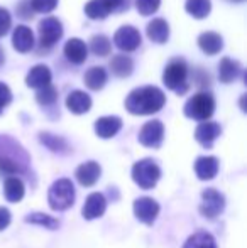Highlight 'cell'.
I'll return each mask as SVG.
<instances>
[{
	"instance_id": "cell-37",
	"label": "cell",
	"mask_w": 247,
	"mask_h": 248,
	"mask_svg": "<svg viewBox=\"0 0 247 248\" xmlns=\"http://www.w3.org/2000/svg\"><path fill=\"white\" fill-rule=\"evenodd\" d=\"M10 101H12V92L5 83L0 81V113L9 107Z\"/></svg>"
},
{
	"instance_id": "cell-7",
	"label": "cell",
	"mask_w": 247,
	"mask_h": 248,
	"mask_svg": "<svg viewBox=\"0 0 247 248\" xmlns=\"http://www.w3.org/2000/svg\"><path fill=\"white\" fill-rule=\"evenodd\" d=\"M224 208H225V198L220 191L208 187V189H205L201 193V202H200L201 216H205L208 219H214L224 211Z\"/></svg>"
},
{
	"instance_id": "cell-5",
	"label": "cell",
	"mask_w": 247,
	"mask_h": 248,
	"mask_svg": "<svg viewBox=\"0 0 247 248\" xmlns=\"http://www.w3.org/2000/svg\"><path fill=\"white\" fill-rule=\"evenodd\" d=\"M183 111H185V115L188 118H191V120H198V122L208 120L215 111L214 95L208 92L197 93V95H193L185 103Z\"/></svg>"
},
{
	"instance_id": "cell-31",
	"label": "cell",
	"mask_w": 247,
	"mask_h": 248,
	"mask_svg": "<svg viewBox=\"0 0 247 248\" xmlns=\"http://www.w3.org/2000/svg\"><path fill=\"white\" fill-rule=\"evenodd\" d=\"M90 49L97 56H109L110 51H112V43L103 34H97L90 39Z\"/></svg>"
},
{
	"instance_id": "cell-9",
	"label": "cell",
	"mask_w": 247,
	"mask_h": 248,
	"mask_svg": "<svg viewBox=\"0 0 247 248\" xmlns=\"http://www.w3.org/2000/svg\"><path fill=\"white\" fill-rule=\"evenodd\" d=\"M163 139H165V125L159 120L146 122L139 132V142L149 149H158L163 144Z\"/></svg>"
},
{
	"instance_id": "cell-34",
	"label": "cell",
	"mask_w": 247,
	"mask_h": 248,
	"mask_svg": "<svg viewBox=\"0 0 247 248\" xmlns=\"http://www.w3.org/2000/svg\"><path fill=\"white\" fill-rule=\"evenodd\" d=\"M161 5V0H135V7H137L141 16H152Z\"/></svg>"
},
{
	"instance_id": "cell-20",
	"label": "cell",
	"mask_w": 247,
	"mask_h": 248,
	"mask_svg": "<svg viewBox=\"0 0 247 248\" xmlns=\"http://www.w3.org/2000/svg\"><path fill=\"white\" fill-rule=\"evenodd\" d=\"M198 46L208 56H215L224 49V39L217 32H203L198 37Z\"/></svg>"
},
{
	"instance_id": "cell-8",
	"label": "cell",
	"mask_w": 247,
	"mask_h": 248,
	"mask_svg": "<svg viewBox=\"0 0 247 248\" xmlns=\"http://www.w3.org/2000/svg\"><path fill=\"white\" fill-rule=\"evenodd\" d=\"M39 43L43 47H51L63 37V24L56 17H46L39 22Z\"/></svg>"
},
{
	"instance_id": "cell-39",
	"label": "cell",
	"mask_w": 247,
	"mask_h": 248,
	"mask_svg": "<svg viewBox=\"0 0 247 248\" xmlns=\"http://www.w3.org/2000/svg\"><path fill=\"white\" fill-rule=\"evenodd\" d=\"M10 219H12L10 211L7 208H3V206H0V232H2V230H5L7 226L10 225Z\"/></svg>"
},
{
	"instance_id": "cell-19",
	"label": "cell",
	"mask_w": 247,
	"mask_h": 248,
	"mask_svg": "<svg viewBox=\"0 0 247 248\" xmlns=\"http://www.w3.org/2000/svg\"><path fill=\"white\" fill-rule=\"evenodd\" d=\"M14 49L19 52H29L34 47V34L27 26H17L12 34Z\"/></svg>"
},
{
	"instance_id": "cell-23",
	"label": "cell",
	"mask_w": 247,
	"mask_h": 248,
	"mask_svg": "<svg viewBox=\"0 0 247 248\" xmlns=\"http://www.w3.org/2000/svg\"><path fill=\"white\" fill-rule=\"evenodd\" d=\"M242 71V66L239 61L231 58H224L218 64V79L222 83H232Z\"/></svg>"
},
{
	"instance_id": "cell-4",
	"label": "cell",
	"mask_w": 247,
	"mask_h": 248,
	"mask_svg": "<svg viewBox=\"0 0 247 248\" xmlns=\"http://www.w3.org/2000/svg\"><path fill=\"white\" fill-rule=\"evenodd\" d=\"M48 202L54 211H65L75 202V186L69 179H58L48 191Z\"/></svg>"
},
{
	"instance_id": "cell-28",
	"label": "cell",
	"mask_w": 247,
	"mask_h": 248,
	"mask_svg": "<svg viewBox=\"0 0 247 248\" xmlns=\"http://www.w3.org/2000/svg\"><path fill=\"white\" fill-rule=\"evenodd\" d=\"M185 9L195 19H205L212 10V2L210 0H186Z\"/></svg>"
},
{
	"instance_id": "cell-27",
	"label": "cell",
	"mask_w": 247,
	"mask_h": 248,
	"mask_svg": "<svg viewBox=\"0 0 247 248\" xmlns=\"http://www.w3.org/2000/svg\"><path fill=\"white\" fill-rule=\"evenodd\" d=\"M183 248H217L215 238L207 232H197L191 236H188Z\"/></svg>"
},
{
	"instance_id": "cell-35",
	"label": "cell",
	"mask_w": 247,
	"mask_h": 248,
	"mask_svg": "<svg viewBox=\"0 0 247 248\" xmlns=\"http://www.w3.org/2000/svg\"><path fill=\"white\" fill-rule=\"evenodd\" d=\"M60 0H31V7L34 12L39 14H49L58 7Z\"/></svg>"
},
{
	"instance_id": "cell-13",
	"label": "cell",
	"mask_w": 247,
	"mask_h": 248,
	"mask_svg": "<svg viewBox=\"0 0 247 248\" xmlns=\"http://www.w3.org/2000/svg\"><path fill=\"white\" fill-rule=\"evenodd\" d=\"M100 174H102V169H100L99 162H95V160H88V162L80 164L75 170L76 181L85 187L93 186L100 179Z\"/></svg>"
},
{
	"instance_id": "cell-22",
	"label": "cell",
	"mask_w": 247,
	"mask_h": 248,
	"mask_svg": "<svg viewBox=\"0 0 247 248\" xmlns=\"http://www.w3.org/2000/svg\"><path fill=\"white\" fill-rule=\"evenodd\" d=\"M148 37L156 44H165L169 39V26L165 19H152L148 24Z\"/></svg>"
},
{
	"instance_id": "cell-29",
	"label": "cell",
	"mask_w": 247,
	"mask_h": 248,
	"mask_svg": "<svg viewBox=\"0 0 247 248\" xmlns=\"http://www.w3.org/2000/svg\"><path fill=\"white\" fill-rule=\"evenodd\" d=\"M39 140L43 142V145H46L48 149L53 150V152H56V154H65L69 150V145L65 139L58 137V135H53V134H48V132L39 134Z\"/></svg>"
},
{
	"instance_id": "cell-1",
	"label": "cell",
	"mask_w": 247,
	"mask_h": 248,
	"mask_svg": "<svg viewBox=\"0 0 247 248\" xmlns=\"http://www.w3.org/2000/svg\"><path fill=\"white\" fill-rule=\"evenodd\" d=\"M0 172L9 176H29L31 157L27 150L9 135H0Z\"/></svg>"
},
{
	"instance_id": "cell-2",
	"label": "cell",
	"mask_w": 247,
	"mask_h": 248,
	"mask_svg": "<svg viewBox=\"0 0 247 248\" xmlns=\"http://www.w3.org/2000/svg\"><path fill=\"white\" fill-rule=\"evenodd\" d=\"M166 103V96L158 86H142L129 93L125 98V110L132 115L158 113Z\"/></svg>"
},
{
	"instance_id": "cell-21",
	"label": "cell",
	"mask_w": 247,
	"mask_h": 248,
	"mask_svg": "<svg viewBox=\"0 0 247 248\" xmlns=\"http://www.w3.org/2000/svg\"><path fill=\"white\" fill-rule=\"evenodd\" d=\"M51 83V71L48 66L37 64L34 68H31V71L26 76V85L29 88H41L44 85H49Z\"/></svg>"
},
{
	"instance_id": "cell-14",
	"label": "cell",
	"mask_w": 247,
	"mask_h": 248,
	"mask_svg": "<svg viewBox=\"0 0 247 248\" xmlns=\"http://www.w3.org/2000/svg\"><path fill=\"white\" fill-rule=\"evenodd\" d=\"M107 209V199L102 193H92L86 198V202L83 204V218L85 219H95L105 213Z\"/></svg>"
},
{
	"instance_id": "cell-30",
	"label": "cell",
	"mask_w": 247,
	"mask_h": 248,
	"mask_svg": "<svg viewBox=\"0 0 247 248\" xmlns=\"http://www.w3.org/2000/svg\"><path fill=\"white\" fill-rule=\"evenodd\" d=\"M26 223H31V225H37V226H44L48 230H58L60 228V221L56 218L49 215H44V213H31L27 215L26 218Z\"/></svg>"
},
{
	"instance_id": "cell-32",
	"label": "cell",
	"mask_w": 247,
	"mask_h": 248,
	"mask_svg": "<svg viewBox=\"0 0 247 248\" xmlns=\"http://www.w3.org/2000/svg\"><path fill=\"white\" fill-rule=\"evenodd\" d=\"M85 12L92 20H102L110 14L103 0H90L85 5Z\"/></svg>"
},
{
	"instance_id": "cell-33",
	"label": "cell",
	"mask_w": 247,
	"mask_h": 248,
	"mask_svg": "<svg viewBox=\"0 0 247 248\" xmlns=\"http://www.w3.org/2000/svg\"><path fill=\"white\" fill-rule=\"evenodd\" d=\"M36 100H37V103L43 105V107H51V105H54L58 100V90L54 88L51 83L49 85L41 86V88H37Z\"/></svg>"
},
{
	"instance_id": "cell-16",
	"label": "cell",
	"mask_w": 247,
	"mask_h": 248,
	"mask_svg": "<svg viewBox=\"0 0 247 248\" xmlns=\"http://www.w3.org/2000/svg\"><path fill=\"white\" fill-rule=\"evenodd\" d=\"M66 107L71 113L75 115H83L92 108V98H90L88 93L80 92V90H75L68 95L66 98Z\"/></svg>"
},
{
	"instance_id": "cell-25",
	"label": "cell",
	"mask_w": 247,
	"mask_h": 248,
	"mask_svg": "<svg viewBox=\"0 0 247 248\" xmlns=\"http://www.w3.org/2000/svg\"><path fill=\"white\" fill-rule=\"evenodd\" d=\"M110 71L117 76V78H127L132 75V69H134V62L129 56L117 54L110 59Z\"/></svg>"
},
{
	"instance_id": "cell-6",
	"label": "cell",
	"mask_w": 247,
	"mask_h": 248,
	"mask_svg": "<svg viewBox=\"0 0 247 248\" xmlns=\"http://www.w3.org/2000/svg\"><path fill=\"white\" fill-rule=\"evenodd\" d=\"M161 177V169L152 159H142L132 167V179L142 189H152Z\"/></svg>"
},
{
	"instance_id": "cell-36",
	"label": "cell",
	"mask_w": 247,
	"mask_h": 248,
	"mask_svg": "<svg viewBox=\"0 0 247 248\" xmlns=\"http://www.w3.org/2000/svg\"><path fill=\"white\" fill-rule=\"evenodd\" d=\"M10 26H12V17H10L9 10L0 7V37H3L9 32Z\"/></svg>"
},
{
	"instance_id": "cell-38",
	"label": "cell",
	"mask_w": 247,
	"mask_h": 248,
	"mask_svg": "<svg viewBox=\"0 0 247 248\" xmlns=\"http://www.w3.org/2000/svg\"><path fill=\"white\" fill-rule=\"evenodd\" d=\"M109 12H124L129 9V0H103Z\"/></svg>"
},
{
	"instance_id": "cell-11",
	"label": "cell",
	"mask_w": 247,
	"mask_h": 248,
	"mask_svg": "<svg viewBox=\"0 0 247 248\" xmlns=\"http://www.w3.org/2000/svg\"><path fill=\"white\" fill-rule=\"evenodd\" d=\"M141 41L142 39H141L139 31L132 26H122L115 32V36H114L115 46L119 47L120 51H125V52L135 51L139 46H141Z\"/></svg>"
},
{
	"instance_id": "cell-24",
	"label": "cell",
	"mask_w": 247,
	"mask_h": 248,
	"mask_svg": "<svg viewBox=\"0 0 247 248\" xmlns=\"http://www.w3.org/2000/svg\"><path fill=\"white\" fill-rule=\"evenodd\" d=\"M26 187L24 183L19 179V176H9L3 183V194L9 202H19L24 198Z\"/></svg>"
},
{
	"instance_id": "cell-3",
	"label": "cell",
	"mask_w": 247,
	"mask_h": 248,
	"mask_svg": "<svg viewBox=\"0 0 247 248\" xmlns=\"http://www.w3.org/2000/svg\"><path fill=\"white\" fill-rule=\"evenodd\" d=\"M188 66L186 61L181 58L171 59L166 64L165 73H163V83L166 88L173 90L178 95H185L188 92Z\"/></svg>"
},
{
	"instance_id": "cell-12",
	"label": "cell",
	"mask_w": 247,
	"mask_h": 248,
	"mask_svg": "<svg viewBox=\"0 0 247 248\" xmlns=\"http://www.w3.org/2000/svg\"><path fill=\"white\" fill-rule=\"evenodd\" d=\"M220 134H222V128L217 122L203 120L197 127V130H195V139H197V142L200 145L210 149L214 145V142L220 137Z\"/></svg>"
},
{
	"instance_id": "cell-17",
	"label": "cell",
	"mask_w": 247,
	"mask_h": 248,
	"mask_svg": "<svg viewBox=\"0 0 247 248\" xmlns=\"http://www.w3.org/2000/svg\"><path fill=\"white\" fill-rule=\"evenodd\" d=\"M218 172V159L217 157H198L195 162V174L198 179L210 181Z\"/></svg>"
},
{
	"instance_id": "cell-15",
	"label": "cell",
	"mask_w": 247,
	"mask_h": 248,
	"mask_svg": "<svg viewBox=\"0 0 247 248\" xmlns=\"http://www.w3.org/2000/svg\"><path fill=\"white\" fill-rule=\"evenodd\" d=\"M122 128V120L115 115L112 117H102L95 122V134L100 139H112L119 134V130Z\"/></svg>"
},
{
	"instance_id": "cell-18",
	"label": "cell",
	"mask_w": 247,
	"mask_h": 248,
	"mask_svg": "<svg viewBox=\"0 0 247 248\" xmlns=\"http://www.w3.org/2000/svg\"><path fill=\"white\" fill-rule=\"evenodd\" d=\"M65 56L68 58V61H71L73 64H82L86 61L88 56V47L78 37H71L68 43L65 44Z\"/></svg>"
},
{
	"instance_id": "cell-10",
	"label": "cell",
	"mask_w": 247,
	"mask_h": 248,
	"mask_svg": "<svg viewBox=\"0 0 247 248\" xmlns=\"http://www.w3.org/2000/svg\"><path fill=\"white\" fill-rule=\"evenodd\" d=\"M134 216L144 225H152L159 215V204L152 198L142 196L134 201Z\"/></svg>"
},
{
	"instance_id": "cell-41",
	"label": "cell",
	"mask_w": 247,
	"mask_h": 248,
	"mask_svg": "<svg viewBox=\"0 0 247 248\" xmlns=\"http://www.w3.org/2000/svg\"><path fill=\"white\" fill-rule=\"evenodd\" d=\"M232 2H244V0H232Z\"/></svg>"
},
{
	"instance_id": "cell-40",
	"label": "cell",
	"mask_w": 247,
	"mask_h": 248,
	"mask_svg": "<svg viewBox=\"0 0 247 248\" xmlns=\"http://www.w3.org/2000/svg\"><path fill=\"white\" fill-rule=\"evenodd\" d=\"M3 62V52H2V49H0V64Z\"/></svg>"
},
{
	"instance_id": "cell-26",
	"label": "cell",
	"mask_w": 247,
	"mask_h": 248,
	"mask_svg": "<svg viewBox=\"0 0 247 248\" xmlns=\"http://www.w3.org/2000/svg\"><path fill=\"white\" fill-rule=\"evenodd\" d=\"M107 83V71L102 66H93L85 73V85L93 92H99Z\"/></svg>"
}]
</instances>
